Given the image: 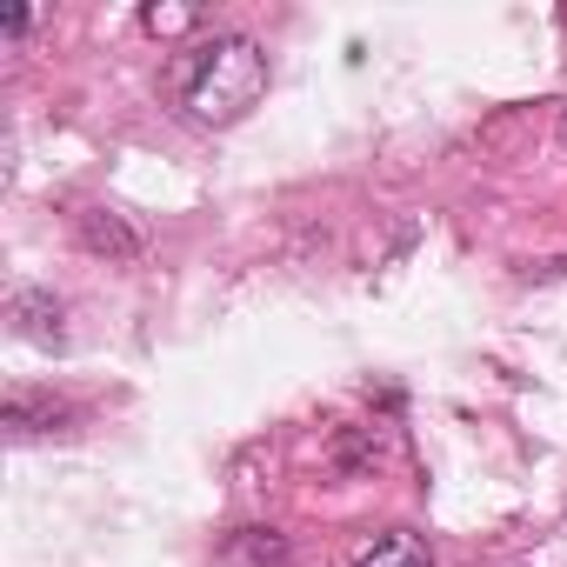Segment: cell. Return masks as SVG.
<instances>
[{
    "label": "cell",
    "mask_w": 567,
    "mask_h": 567,
    "mask_svg": "<svg viewBox=\"0 0 567 567\" xmlns=\"http://www.w3.org/2000/svg\"><path fill=\"white\" fill-rule=\"evenodd\" d=\"M267 94V54L247 34H207L174 61V101L200 127H234Z\"/></svg>",
    "instance_id": "cell-1"
},
{
    "label": "cell",
    "mask_w": 567,
    "mask_h": 567,
    "mask_svg": "<svg viewBox=\"0 0 567 567\" xmlns=\"http://www.w3.org/2000/svg\"><path fill=\"white\" fill-rule=\"evenodd\" d=\"M8 315H14L21 341H34V348H68V328H61L68 308H61L48 288H14V295H8Z\"/></svg>",
    "instance_id": "cell-2"
},
{
    "label": "cell",
    "mask_w": 567,
    "mask_h": 567,
    "mask_svg": "<svg viewBox=\"0 0 567 567\" xmlns=\"http://www.w3.org/2000/svg\"><path fill=\"white\" fill-rule=\"evenodd\" d=\"M68 421H74V408H68V401H54V394H34V388H14V394H8V434H14V441L61 434Z\"/></svg>",
    "instance_id": "cell-3"
},
{
    "label": "cell",
    "mask_w": 567,
    "mask_h": 567,
    "mask_svg": "<svg viewBox=\"0 0 567 567\" xmlns=\"http://www.w3.org/2000/svg\"><path fill=\"white\" fill-rule=\"evenodd\" d=\"M354 567H434V547L408 527H381L354 547Z\"/></svg>",
    "instance_id": "cell-4"
},
{
    "label": "cell",
    "mask_w": 567,
    "mask_h": 567,
    "mask_svg": "<svg viewBox=\"0 0 567 567\" xmlns=\"http://www.w3.org/2000/svg\"><path fill=\"white\" fill-rule=\"evenodd\" d=\"M81 240H87L94 254H141V234H134L121 214H107V207L81 214Z\"/></svg>",
    "instance_id": "cell-5"
},
{
    "label": "cell",
    "mask_w": 567,
    "mask_h": 567,
    "mask_svg": "<svg viewBox=\"0 0 567 567\" xmlns=\"http://www.w3.org/2000/svg\"><path fill=\"white\" fill-rule=\"evenodd\" d=\"M234 554H240L247 567H280V560H288V540H280L274 527H240V534H234Z\"/></svg>",
    "instance_id": "cell-6"
},
{
    "label": "cell",
    "mask_w": 567,
    "mask_h": 567,
    "mask_svg": "<svg viewBox=\"0 0 567 567\" xmlns=\"http://www.w3.org/2000/svg\"><path fill=\"white\" fill-rule=\"evenodd\" d=\"M141 28L161 34V41H174V34H194L200 28V8H141Z\"/></svg>",
    "instance_id": "cell-7"
},
{
    "label": "cell",
    "mask_w": 567,
    "mask_h": 567,
    "mask_svg": "<svg viewBox=\"0 0 567 567\" xmlns=\"http://www.w3.org/2000/svg\"><path fill=\"white\" fill-rule=\"evenodd\" d=\"M560 141H567V114H560Z\"/></svg>",
    "instance_id": "cell-8"
}]
</instances>
